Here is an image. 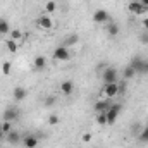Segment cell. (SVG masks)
I'll return each mask as SVG.
<instances>
[{
    "instance_id": "3957f363",
    "label": "cell",
    "mask_w": 148,
    "mask_h": 148,
    "mask_svg": "<svg viewBox=\"0 0 148 148\" xmlns=\"http://www.w3.org/2000/svg\"><path fill=\"white\" fill-rule=\"evenodd\" d=\"M102 90H103V95H105L107 100L115 98L117 93H119V83H107V84H103Z\"/></svg>"
},
{
    "instance_id": "ba28073f",
    "label": "cell",
    "mask_w": 148,
    "mask_h": 148,
    "mask_svg": "<svg viewBox=\"0 0 148 148\" xmlns=\"http://www.w3.org/2000/svg\"><path fill=\"white\" fill-rule=\"evenodd\" d=\"M38 26H40V28H43V29H50V28L53 26V21H52V17H50V16L43 14V16H40V17H38Z\"/></svg>"
},
{
    "instance_id": "e0dca14e",
    "label": "cell",
    "mask_w": 148,
    "mask_h": 148,
    "mask_svg": "<svg viewBox=\"0 0 148 148\" xmlns=\"http://www.w3.org/2000/svg\"><path fill=\"white\" fill-rule=\"evenodd\" d=\"M10 33V26L5 19H0V35H9Z\"/></svg>"
},
{
    "instance_id": "9c48e42d",
    "label": "cell",
    "mask_w": 148,
    "mask_h": 148,
    "mask_svg": "<svg viewBox=\"0 0 148 148\" xmlns=\"http://www.w3.org/2000/svg\"><path fill=\"white\" fill-rule=\"evenodd\" d=\"M129 66H131L136 73H143V69H145V60H143L141 57H134Z\"/></svg>"
},
{
    "instance_id": "d6986e66",
    "label": "cell",
    "mask_w": 148,
    "mask_h": 148,
    "mask_svg": "<svg viewBox=\"0 0 148 148\" xmlns=\"http://www.w3.org/2000/svg\"><path fill=\"white\" fill-rule=\"evenodd\" d=\"M107 31H109L110 36H115V35H119V26H117L115 23H110V24L107 26Z\"/></svg>"
},
{
    "instance_id": "9a60e30c",
    "label": "cell",
    "mask_w": 148,
    "mask_h": 148,
    "mask_svg": "<svg viewBox=\"0 0 148 148\" xmlns=\"http://www.w3.org/2000/svg\"><path fill=\"white\" fill-rule=\"evenodd\" d=\"M33 64H35V69L41 71V69H45V67H47V59H45L43 55H38L36 59L33 60Z\"/></svg>"
},
{
    "instance_id": "d6a6232c",
    "label": "cell",
    "mask_w": 148,
    "mask_h": 148,
    "mask_svg": "<svg viewBox=\"0 0 148 148\" xmlns=\"http://www.w3.org/2000/svg\"><path fill=\"white\" fill-rule=\"evenodd\" d=\"M140 2H141V3H143L145 7H148V0H140Z\"/></svg>"
},
{
    "instance_id": "2e32d148",
    "label": "cell",
    "mask_w": 148,
    "mask_h": 148,
    "mask_svg": "<svg viewBox=\"0 0 148 148\" xmlns=\"http://www.w3.org/2000/svg\"><path fill=\"white\" fill-rule=\"evenodd\" d=\"M5 47H7V50H9L10 53H16V52H17V48H19V43L9 38V40L5 41Z\"/></svg>"
},
{
    "instance_id": "44dd1931",
    "label": "cell",
    "mask_w": 148,
    "mask_h": 148,
    "mask_svg": "<svg viewBox=\"0 0 148 148\" xmlns=\"http://www.w3.org/2000/svg\"><path fill=\"white\" fill-rule=\"evenodd\" d=\"M9 36H10V40H14V41H19V40L23 38V33H21L19 29H10Z\"/></svg>"
},
{
    "instance_id": "484cf974",
    "label": "cell",
    "mask_w": 148,
    "mask_h": 148,
    "mask_svg": "<svg viewBox=\"0 0 148 148\" xmlns=\"http://www.w3.org/2000/svg\"><path fill=\"white\" fill-rule=\"evenodd\" d=\"M77 40H79V38H77V35H71V36L66 40V47H69V45H74V43H77Z\"/></svg>"
},
{
    "instance_id": "1f68e13d",
    "label": "cell",
    "mask_w": 148,
    "mask_h": 148,
    "mask_svg": "<svg viewBox=\"0 0 148 148\" xmlns=\"http://www.w3.org/2000/svg\"><path fill=\"white\" fill-rule=\"evenodd\" d=\"M141 41H145V43H148V35H143V36H141Z\"/></svg>"
},
{
    "instance_id": "7a4b0ae2",
    "label": "cell",
    "mask_w": 148,
    "mask_h": 148,
    "mask_svg": "<svg viewBox=\"0 0 148 148\" xmlns=\"http://www.w3.org/2000/svg\"><path fill=\"white\" fill-rule=\"evenodd\" d=\"M127 9H129V12H131V14H134V16H143V14L147 12L148 7H145L140 0H131V2H129V5H127Z\"/></svg>"
},
{
    "instance_id": "ffe728a7",
    "label": "cell",
    "mask_w": 148,
    "mask_h": 148,
    "mask_svg": "<svg viewBox=\"0 0 148 148\" xmlns=\"http://www.w3.org/2000/svg\"><path fill=\"white\" fill-rule=\"evenodd\" d=\"M122 76H124L126 79H131V77H134V76H136V71H134V69H133L131 66H127V67L124 69V73H122Z\"/></svg>"
},
{
    "instance_id": "277c9868",
    "label": "cell",
    "mask_w": 148,
    "mask_h": 148,
    "mask_svg": "<svg viewBox=\"0 0 148 148\" xmlns=\"http://www.w3.org/2000/svg\"><path fill=\"white\" fill-rule=\"evenodd\" d=\"M117 77H119V73H117L115 67H107V69L102 73V79H103L105 84H107V83H117Z\"/></svg>"
},
{
    "instance_id": "836d02e7",
    "label": "cell",
    "mask_w": 148,
    "mask_h": 148,
    "mask_svg": "<svg viewBox=\"0 0 148 148\" xmlns=\"http://www.w3.org/2000/svg\"><path fill=\"white\" fill-rule=\"evenodd\" d=\"M2 136H3V133H2V127H0V140H2Z\"/></svg>"
},
{
    "instance_id": "8992f818",
    "label": "cell",
    "mask_w": 148,
    "mask_h": 148,
    "mask_svg": "<svg viewBox=\"0 0 148 148\" xmlns=\"http://www.w3.org/2000/svg\"><path fill=\"white\" fill-rule=\"evenodd\" d=\"M109 19H110V16H109V12H107V10H103V9H98V10H95V12H93V21H95L97 24L107 23Z\"/></svg>"
},
{
    "instance_id": "ac0fdd59",
    "label": "cell",
    "mask_w": 148,
    "mask_h": 148,
    "mask_svg": "<svg viewBox=\"0 0 148 148\" xmlns=\"http://www.w3.org/2000/svg\"><path fill=\"white\" fill-rule=\"evenodd\" d=\"M0 127H2V133H3V136H5V134H9V133L12 131V122H9V121H3V122L0 124Z\"/></svg>"
},
{
    "instance_id": "30bf717a",
    "label": "cell",
    "mask_w": 148,
    "mask_h": 148,
    "mask_svg": "<svg viewBox=\"0 0 148 148\" xmlns=\"http://www.w3.org/2000/svg\"><path fill=\"white\" fill-rule=\"evenodd\" d=\"M26 88H23V86H16L14 88V93H12V97H14V100L16 102H23L24 98H26Z\"/></svg>"
},
{
    "instance_id": "f546056e",
    "label": "cell",
    "mask_w": 148,
    "mask_h": 148,
    "mask_svg": "<svg viewBox=\"0 0 148 148\" xmlns=\"http://www.w3.org/2000/svg\"><path fill=\"white\" fill-rule=\"evenodd\" d=\"M141 24H143V28L148 31V19H143V21H141Z\"/></svg>"
},
{
    "instance_id": "83f0119b",
    "label": "cell",
    "mask_w": 148,
    "mask_h": 148,
    "mask_svg": "<svg viewBox=\"0 0 148 148\" xmlns=\"http://www.w3.org/2000/svg\"><path fill=\"white\" fill-rule=\"evenodd\" d=\"M53 102H55V98H53V97H48V98H45V105H47V107L53 105Z\"/></svg>"
},
{
    "instance_id": "5bb4252c",
    "label": "cell",
    "mask_w": 148,
    "mask_h": 148,
    "mask_svg": "<svg viewBox=\"0 0 148 148\" xmlns=\"http://www.w3.org/2000/svg\"><path fill=\"white\" fill-rule=\"evenodd\" d=\"M5 140H7V143H10V145H17L19 140H21V136H19L17 131H10L9 134H5Z\"/></svg>"
},
{
    "instance_id": "cb8c5ba5",
    "label": "cell",
    "mask_w": 148,
    "mask_h": 148,
    "mask_svg": "<svg viewBox=\"0 0 148 148\" xmlns=\"http://www.w3.org/2000/svg\"><path fill=\"white\" fill-rule=\"evenodd\" d=\"M45 9H47V12H48V14H50V12H55V9H57V3H55L53 0H50V2H47Z\"/></svg>"
},
{
    "instance_id": "52a82bcc",
    "label": "cell",
    "mask_w": 148,
    "mask_h": 148,
    "mask_svg": "<svg viewBox=\"0 0 148 148\" xmlns=\"http://www.w3.org/2000/svg\"><path fill=\"white\" fill-rule=\"evenodd\" d=\"M3 121H9V122H12L14 119H17L19 117V110H17V107H7L5 110H3Z\"/></svg>"
},
{
    "instance_id": "4fadbf2b",
    "label": "cell",
    "mask_w": 148,
    "mask_h": 148,
    "mask_svg": "<svg viewBox=\"0 0 148 148\" xmlns=\"http://www.w3.org/2000/svg\"><path fill=\"white\" fill-rule=\"evenodd\" d=\"M109 107H110V103H109V100H107V98H105V100H98V102L95 103V110L98 112V114L107 112V110H109Z\"/></svg>"
},
{
    "instance_id": "f1b7e54d",
    "label": "cell",
    "mask_w": 148,
    "mask_h": 148,
    "mask_svg": "<svg viewBox=\"0 0 148 148\" xmlns=\"http://www.w3.org/2000/svg\"><path fill=\"white\" fill-rule=\"evenodd\" d=\"M83 141H84V143H90V141H91V134H90V133H84V134H83Z\"/></svg>"
},
{
    "instance_id": "7c38bea8",
    "label": "cell",
    "mask_w": 148,
    "mask_h": 148,
    "mask_svg": "<svg viewBox=\"0 0 148 148\" xmlns=\"http://www.w3.org/2000/svg\"><path fill=\"white\" fill-rule=\"evenodd\" d=\"M60 91H62L64 95H71L74 91V83L69 81V79H67V81H62V83H60Z\"/></svg>"
},
{
    "instance_id": "4316f807",
    "label": "cell",
    "mask_w": 148,
    "mask_h": 148,
    "mask_svg": "<svg viewBox=\"0 0 148 148\" xmlns=\"http://www.w3.org/2000/svg\"><path fill=\"white\" fill-rule=\"evenodd\" d=\"M140 140H141V141H148V126L143 129V131H141V134H140Z\"/></svg>"
},
{
    "instance_id": "d4e9b609",
    "label": "cell",
    "mask_w": 148,
    "mask_h": 148,
    "mask_svg": "<svg viewBox=\"0 0 148 148\" xmlns=\"http://www.w3.org/2000/svg\"><path fill=\"white\" fill-rule=\"evenodd\" d=\"M60 122V117L59 115H55V114H52L50 117H48V124H52V126H55V124H59Z\"/></svg>"
},
{
    "instance_id": "6da1fadb",
    "label": "cell",
    "mask_w": 148,
    "mask_h": 148,
    "mask_svg": "<svg viewBox=\"0 0 148 148\" xmlns=\"http://www.w3.org/2000/svg\"><path fill=\"white\" fill-rule=\"evenodd\" d=\"M53 59H55V60H60V62H67V60L71 59V52H69V48H67L66 45L57 47V48L53 50Z\"/></svg>"
},
{
    "instance_id": "5b68a950",
    "label": "cell",
    "mask_w": 148,
    "mask_h": 148,
    "mask_svg": "<svg viewBox=\"0 0 148 148\" xmlns=\"http://www.w3.org/2000/svg\"><path fill=\"white\" fill-rule=\"evenodd\" d=\"M119 112H121V105H119V103H115V105H110V107H109V110L105 112V114H107V122H109V124H114V122L117 121Z\"/></svg>"
},
{
    "instance_id": "7402d4cb",
    "label": "cell",
    "mask_w": 148,
    "mask_h": 148,
    "mask_svg": "<svg viewBox=\"0 0 148 148\" xmlns=\"http://www.w3.org/2000/svg\"><path fill=\"white\" fill-rule=\"evenodd\" d=\"M10 71H12V64H10L9 60H5V62L2 64V73L5 74V76H9V74H10Z\"/></svg>"
},
{
    "instance_id": "e575fe53",
    "label": "cell",
    "mask_w": 148,
    "mask_h": 148,
    "mask_svg": "<svg viewBox=\"0 0 148 148\" xmlns=\"http://www.w3.org/2000/svg\"><path fill=\"white\" fill-rule=\"evenodd\" d=\"M0 148H2V140H0Z\"/></svg>"
},
{
    "instance_id": "4dcf8cb0",
    "label": "cell",
    "mask_w": 148,
    "mask_h": 148,
    "mask_svg": "<svg viewBox=\"0 0 148 148\" xmlns=\"http://www.w3.org/2000/svg\"><path fill=\"white\" fill-rule=\"evenodd\" d=\"M143 74H148V60H145V69H143Z\"/></svg>"
},
{
    "instance_id": "8fae6325",
    "label": "cell",
    "mask_w": 148,
    "mask_h": 148,
    "mask_svg": "<svg viewBox=\"0 0 148 148\" xmlns=\"http://www.w3.org/2000/svg\"><path fill=\"white\" fill-rule=\"evenodd\" d=\"M23 145H24L26 148H36V147H38V136L29 134V136L23 138Z\"/></svg>"
},
{
    "instance_id": "603a6c76",
    "label": "cell",
    "mask_w": 148,
    "mask_h": 148,
    "mask_svg": "<svg viewBox=\"0 0 148 148\" xmlns=\"http://www.w3.org/2000/svg\"><path fill=\"white\" fill-rule=\"evenodd\" d=\"M97 122H98V124H102V126L109 124V122H107V114H105V112L98 114V115H97Z\"/></svg>"
}]
</instances>
